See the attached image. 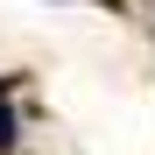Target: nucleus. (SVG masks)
<instances>
[{
	"instance_id": "1",
	"label": "nucleus",
	"mask_w": 155,
	"mask_h": 155,
	"mask_svg": "<svg viewBox=\"0 0 155 155\" xmlns=\"http://www.w3.org/2000/svg\"><path fill=\"white\" fill-rule=\"evenodd\" d=\"M7 141H14V106L0 99V148H7Z\"/></svg>"
}]
</instances>
